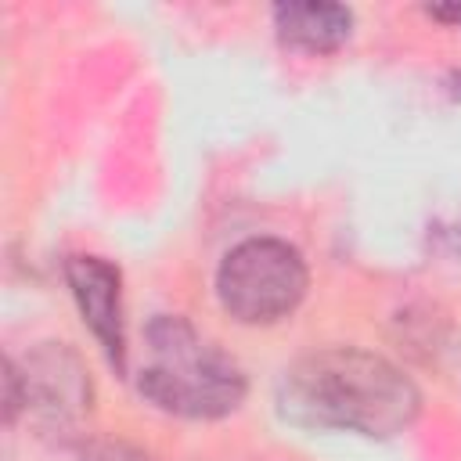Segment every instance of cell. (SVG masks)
Returning a JSON list of instances; mask_svg holds the SVG:
<instances>
[{"label": "cell", "mask_w": 461, "mask_h": 461, "mask_svg": "<svg viewBox=\"0 0 461 461\" xmlns=\"http://www.w3.org/2000/svg\"><path fill=\"white\" fill-rule=\"evenodd\" d=\"M277 407L299 429L389 439L418 418L421 393L393 360L357 346H328L285 371Z\"/></svg>", "instance_id": "1"}, {"label": "cell", "mask_w": 461, "mask_h": 461, "mask_svg": "<svg viewBox=\"0 0 461 461\" xmlns=\"http://www.w3.org/2000/svg\"><path fill=\"white\" fill-rule=\"evenodd\" d=\"M137 389L158 411L194 421H212L241 407L245 375L212 342H205L184 317H155L148 324V364Z\"/></svg>", "instance_id": "2"}, {"label": "cell", "mask_w": 461, "mask_h": 461, "mask_svg": "<svg viewBox=\"0 0 461 461\" xmlns=\"http://www.w3.org/2000/svg\"><path fill=\"white\" fill-rule=\"evenodd\" d=\"M310 270L295 245L281 238H245L238 241L220 270L216 295L220 306L238 324H277L306 295Z\"/></svg>", "instance_id": "3"}, {"label": "cell", "mask_w": 461, "mask_h": 461, "mask_svg": "<svg viewBox=\"0 0 461 461\" xmlns=\"http://www.w3.org/2000/svg\"><path fill=\"white\" fill-rule=\"evenodd\" d=\"M25 385V411L36 418V425L50 436H76L94 407V385L83 367V360L61 346L43 342L29 353L22 367Z\"/></svg>", "instance_id": "4"}, {"label": "cell", "mask_w": 461, "mask_h": 461, "mask_svg": "<svg viewBox=\"0 0 461 461\" xmlns=\"http://www.w3.org/2000/svg\"><path fill=\"white\" fill-rule=\"evenodd\" d=\"M65 281L83 324L104 349L115 375H126V324H122V274L101 256H68Z\"/></svg>", "instance_id": "5"}, {"label": "cell", "mask_w": 461, "mask_h": 461, "mask_svg": "<svg viewBox=\"0 0 461 461\" xmlns=\"http://www.w3.org/2000/svg\"><path fill=\"white\" fill-rule=\"evenodd\" d=\"M277 40L303 54H331L353 32V11L328 0H285L274 7Z\"/></svg>", "instance_id": "6"}, {"label": "cell", "mask_w": 461, "mask_h": 461, "mask_svg": "<svg viewBox=\"0 0 461 461\" xmlns=\"http://www.w3.org/2000/svg\"><path fill=\"white\" fill-rule=\"evenodd\" d=\"M83 461H155L144 447L126 443V439H94L83 450Z\"/></svg>", "instance_id": "7"}, {"label": "cell", "mask_w": 461, "mask_h": 461, "mask_svg": "<svg viewBox=\"0 0 461 461\" xmlns=\"http://www.w3.org/2000/svg\"><path fill=\"white\" fill-rule=\"evenodd\" d=\"M25 411V385H22V367L7 357L4 360V421L14 425V418Z\"/></svg>", "instance_id": "8"}, {"label": "cell", "mask_w": 461, "mask_h": 461, "mask_svg": "<svg viewBox=\"0 0 461 461\" xmlns=\"http://www.w3.org/2000/svg\"><path fill=\"white\" fill-rule=\"evenodd\" d=\"M457 22H461V18H457Z\"/></svg>", "instance_id": "9"}]
</instances>
